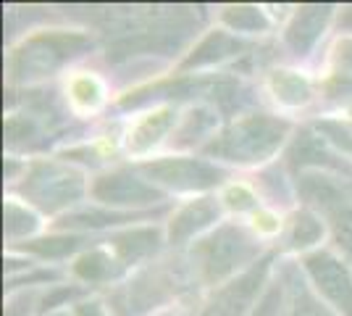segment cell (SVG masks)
Masks as SVG:
<instances>
[{
	"label": "cell",
	"instance_id": "6da1fadb",
	"mask_svg": "<svg viewBox=\"0 0 352 316\" xmlns=\"http://www.w3.org/2000/svg\"><path fill=\"white\" fill-rule=\"evenodd\" d=\"M63 16L98 37L108 72L129 74L145 69L147 76L161 63L184 59L208 32L210 19L203 6H92L66 8Z\"/></svg>",
	"mask_w": 352,
	"mask_h": 316
},
{
	"label": "cell",
	"instance_id": "44dd1931",
	"mask_svg": "<svg viewBox=\"0 0 352 316\" xmlns=\"http://www.w3.org/2000/svg\"><path fill=\"white\" fill-rule=\"evenodd\" d=\"M281 282H284V316H337L313 293L297 258H279Z\"/></svg>",
	"mask_w": 352,
	"mask_h": 316
},
{
	"label": "cell",
	"instance_id": "83f0119b",
	"mask_svg": "<svg viewBox=\"0 0 352 316\" xmlns=\"http://www.w3.org/2000/svg\"><path fill=\"white\" fill-rule=\"evenodd\" d=\"M47 316H74L72 308H60V311H53V314H47Z\"/></svg>",
	"mask_w": 352,
	"mask_h": 316
},
{
	"label": "cell",
	"instance_id": "d6986e66",
	"mask_svg": "<svg viewBox=\"0 0 352 316\" xmlns=\"http://www.w3.org/2000/svg\"><path fill=\"white\" fill-rule=\"evenodd\" d=\"M329 240V224L323 216L310 206H297V209L284 219V229L276 242V251L284 258H302L323 248Z\"/></svg>",
	"mask_w": 352,
	"mask_h": 316
},
{
	"label": "cell",
	"instance_id": "5b68a950",
	"mask_svg": "<svg viewBox=\"0 0 352 316\" xmlns=\"http://www.w3.org/2000/svg\"><path fill=\"white\" fill-rule=\"evenodd\" d=\"M271 248L274 245H265L263 238H258L248 222L223 219L213 232L192 242L184 253L190 256L197 280L208 293L252 269Z\"/></svg>",
	"mask_w": 352,
	"mask_h": 316
},
{
	"label": "cell",
	"instance_id": "9a60e30c",
	"mask_svg": "<svg viewBox=\"0 0 352 316\" xmlns=\"http://www.w3.org/2000/svg\"><path fill=\"white\" fill-rule=\"evenodd\" d=\"M182 116L179 105H153L140 114H132L129 124L124 127V156L126 164L147 161L158 148H166V143L174 135L176 124Z\"/></svg>",
	"mask_w": 352,
	"mask_h": 316
},
{
	"label": "cell",
	"instance_id": "2e32d148",
	"mask_svg": "<svg viewBox=\"0 0 352 316\" xmlns=\"http://www.w3.org/2000/svg\"><path fill=\"white\" fill-rule=\"evenodd\" d=\"M261 90L281 116L305 111L313 101H318V82L300 66H271L261 76Z\"/></svg>",
	"mask_w": 352,
	"mask_h": 316
},
{
	"label": "cell",
	"instance_id": "4fadbf2b",
	"mask_svg": "<svg viewBox=\"0 0 352 316\" xmlns=\"http://www.w3.org/2000/svg\"><path fill=\"white\" fill-rule=\"evenodd\" d=\"M337 6H294L287 21L281 24L279 48L284 59L305 63L318 53L329 27L337 21Z\"/></svg>",
	"mask_w": 352,
	"mask_h": 316
},
{
	"label": "cell",
	"instance_id": "8992f818",
	"mask_svg": "<svg viewBox=\"0 0 352 316\" xmlns=\"http://www.w3.org/2000/svg\"><path fill=\"white\" fill-rule=\"evenodd\" d=\"M89 171L60 156L32 158L21 180L6 187L8 196L21 198L47 219H58L69 211L89 203Z\"/></svg>",
	"mask_w": 352,
	"mask_h": 316
},
{
	"label": "cell",
	"instance_id": "484cf974",
	"mask_svg": "<svg viewBox=\"0 0 352 316\" xmlns=\"http://www.w3.org/2000/svg\"><path fill=\"white\" fill-rule=\"evenodd\" d=\"M72 311L74 316H113V311L108 308V303L103 301V295H89L85 301L74 303Z\"/></svg>",
	"mask_w": 352,
	"mask_h": 316
},
{
	"label": "cell",
	"instance_id": "ac0fdd59",
	"mask_svg": "<svg viewBox=\"0 0 352 316\" xmlns=\"http://www.w3.org/2000/svg\"><path fill=\"white\" fill-rule=\"evenodd\" d=\"M318 82V103L347 108L352 103V34L339 32L326 50V63Z\"/></svg>",
	"mask_w": 352,
	"mask_h": 316
},
{
	"label": "cell",
	"instance_id": "ffe728a7",
	"mask_svg": "<svg viewBox=\"0 0 352 316\" xmlns=\"http://www.w3.org/2000/svg\"><path fill=\"white\" fill-rule=\"evenodd\" d=\"M250 185L255 187V193L261 196L265 209L276 211V213H292L300 206V196H297V185L294 177L289 174V169L284 166V161H274V164L258 169L255 174L248 177Z\"/></svg>",
	"mask_w": 352,
	"mask_h": 316
},
{
	"label": "cell",
	"instance_id": "ba28073f",
	"mask_svg": "<svg viewBox=\"0 0 352 316\" xmlns=\"http://www.w3.org/2000/svg\"><path fill=\"white\" fill-rule=\"evenodd\" d=\"M134 169L153 182L166 196H210L234 180V171L210 161L200 153H166L147 161H137Z\"/></svg>",
	"mask_w": 352,
	"mask_h": 316
},
{
	"label": "cell",
	"instance_id": "5bb4252c",
	"mask_svg": "<svg viewBox=\"0 0 352 316\" xmlns=\"http://www.w3.org/2000/svg\"><path fill=\"white\" fill-rule=\"evenodd\" d=\"M223 219H226V209L221 203L219 193L187 198L163 222L168 251H187L192 242L206 238L208 232H213Z\"/></svg>",
	"mask_w": 352,
	"mask_h": 316
},
{
	"label": "cell",
	"instance_id": "8fae6325",
	"mask_svg": "<svg viewBox=\"0 0 352 316\" xmlns=\"http://www.w3.org/2000/svg\"><path fill=\"white\" fill-rule=\"evenodd\" d=\"M313 293L337 316H352V269L331 245L297 258Z\"/></svg>",
	"mask_w": 352,
	"mask_h": 316
},
{
	"label": "cell",
	"instance_id": "d4e9b609",
	"mask_svg": "<svg viewBox=\"0 0 352 316\" xmlns=\"http://www.w3.org/2000/svg\"><path fill=\"white\" fill-rule=\"evenodd\" d=\"M250 316H284V282H281L279 271L268 282L263 298L255 303V308L250 311Z\"/></svg>",
	"mask_w": 352,
	"mask_h": 316
},
{
	"label": "cell",
	"instance_id": "3957f363",
	"mask_svg": "<svg viewBox=\"0 0 352 316\" xmlns=\"http://www.w3.org/2000/svg\"><path fill=\"white\" fill-rule=\"evenodd\" d=\"M203 293L190 256L184 251H166L100 295L113 316H155Z\"/></svg>",
	"mask_w": 352,
	"mask_h": 316
},
{
	"label": "cell",
	"instance_id": "7a4b0ae2",
	"mask_svg": "<svg viewBox=\"0 0 352 316\" xmlns=\"http://www.w3.org/2000/svg\"><path fill=\"white\" fill-rule=\"evenodd\" d=\"M100 50L98 37L89 30L74 27H32L21 34L19 43H11L6 56V87L8 92L37 90L63 79L74 63L89 59Z\"/></svg>",
	"mask_w": 352,
	"mask_h": 316
},
{
	"label": "cell",
	"instance_id": "9c48e42d",
	"mask_svg": "<svg viewBox=\"0 0 352 316\" xmlns=\"http://www.w3.org/2000/svg\"><path fill=\"white\" fill-rule=\"evenodd\" d=\"M302 206L316 209L329 224V245L352 269V196L329 171H300L294 177Z\"/></svg>",
	"mask_w": 352,
	"mask_h": 316
},
{
	"label": "cell",
	"instance_id": "52a82bcc",
	"mask_svg": "<svg viewBox=\"0 0 352 316\" xmlns=\"http://www.w3.org/2000/svg\"><path fill=\"white\" fill-rule=\"evenodd\" d=\"M279 258V251L274 245L252 269L234 277L232 282L208 290L203 295H192L155 316H250L255 303L263 298L268 282L274 280Z\"/></svg>",
	"mask_w": 352,
	"mask_h": 316
},
{
	"label": "cell",
	"instance_id": "e0dca14e",
	"mask_svg": "<svg viewBox=\"0 0 352 316\" xmlns=\"http://www.w3.org/2000/svg\"><path fill=\"white\" fill-rule=\"evenodd\" d=\"M60 92L74 116L89 121L111 103V79L98 69H72L60 79Z\"/></svg>",
	"mask_w": 352,
	"mask_h": 316
},
{
	"label": "cell",
	"instance_id": "7402d4cb",
	"mask_svg": "<svg viewBox=\"0 0 352 316\" xmlns=\"http://www.w3.org/2000/svg\"><path fill=\"white\" fill-rule=\"evenodd\" d=\"M216 24L248 40H263L276 30V21L263 6H221L216 11Z\"/></svg>",
	"mask_w": 352,
	"mask_h": 316
},
{
	"label": "cell",
	"instance_id": "277c9868",
	"mask_svg": "<svg viewBox=\"0 0 352 316\" xmlns=\"http://www.w3.org/2000/svg\"><path fill=\"white\" fill-rule=\"evenodd\" d=\"M300 124L289 116L271 114V111H248L236 119L226 121L221 132L200 156H206L226 169H263L274 164L276 156L289 148L292 137L297 135Z\"/></svg>",
	"mask_w": 352,
	"mask_h": 316
},
{
	"label": "cell",
	"instance_id": "7c38bea8",
	"mask_svg": "<svg viewBox=\"0 0 352 316\" xmlns=\"http://www.w3.org/2000/svg\"><path fill=\"white\" fill-rule=\"evenodd\" d=\"M263 40H248L236 37L223 27L208 30L184 59L174 63L171 74H213V72H229L234 63L248 59L252 50H258Z\"/></svg>",
	"mask_w": 352,
	"mask_h": 316
},
{
	"label": "cell",
	"instance_id": "603a6c76",
	"mask_svg": "<svg viewBox=\"0 0 352 316\" xmlns=\"http://www.w3.org/2000/svg\"><path fill=\"white\" fill-rule=\"evenodd\" d=\"M45 216L37 209H32L30 203H24L21 198L8 196L6 193V206H3V235L6 245L14 248L21 242L34 240L43 232Z\"/></svg>",
	"mask_w": 352,
	"mask_h": 316
},
{
	"label": "cell",
	"instance_id": "30bf717a",
	"mask_svg": "<svg viewBox=\"0 0 352 316\" xmlns=\"http://www.w3.org/2000/svg\"><path fill=\"white\" fill-rule=\"evenodd\" d=\"M89 203L116 211H153L168 206L171 198L147 182L134 164H116L105 171H95L89 182Z\"/></svg>",
	"mask_w": 352,
	"mask_h": 316
},
{
	"label": "cell",
	"instance_id": "4316f807",
	"mask_svg": "<svg viewBox=\"0 0 352 316\" xmlns=\"http://www.w3.org/2000/svg\"><path fill=\"white\" fill-rule=\"evenodd\" d=\"M337 32L352 34V6H344V8H339V14H337Z\"/></svg>",
	"mask_w": 352,
	"mask_h": 316
},
{
	"label": "cell",
	"instance_id": "cb8c5ba5",
	"mask_svg": "<svg viewBox=\"0 0 352 316\" xmlns=\"http://www.w3.org/2000/svg\"><path fill=\"white\" fill-rule=\"evenodd\" d=\"M219 198L221 203H223V209H226V213H236L242 219L252 216L255 211L265 209L261 196L250 185V180H232L229 185H223L219 190Z\"/></svg>",
	"mask_w": 352,
	"mask_h": 316
}]
</instances>
